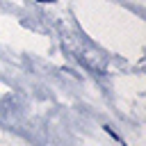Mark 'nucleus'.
<instances>
[{
  "label": "nucleus",
  "mask_w": 146,
  "mask_h": 146,
  "mask_svg": "<svg viewBox=\"0 0 146 146\" xmlns=\"http://www.w3.org/2000/svg\"><path fill=\"white\" fill-rule=\"evenodd\" d=\"M41 2H52V0H41Z\"/></svg>",
  "instance_id": "obj_1"
}]
</instances>
